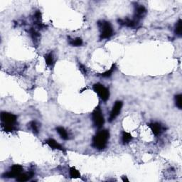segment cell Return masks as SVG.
Masks as SVG:
<instances>
[{"label":"cell","instance_id":"cell-1","mask_svg":"<svg viewBox=\"0 0 182 182\" xmlns=\"http://www.w3.org/2000/svg\"><path fill=\"white\" fill-rule=\"evenodd\" d=\"M110 133L107 130H101L92 138V147L97 149H103L107 145Z\"/></svg>","mask_w":182,"mask_h":182},{"label":"cell","instance_id":"cell-2","mask_svg":"<svg viewBox=\"0 0 182 182\" xmlns=\"http://www.w3.org/2000/svg\"><path fill=\"white\" fill-rule=\"evenodd\" d=\"M1 121L2 123V127L6 133L12 132L15 129L14 125L16 124L17 117L11 113L2 112L0 115Z\"/></svg>","mask_w":182,"mask_h":182},{"label":"cell","instance_id":"cell-3","mask_svg":"<svg viewBox=\"0 0 182 182\" xmlns=\"http://www.w3.org/2000/svg\"><path fill=\"white\" fill-rule=\"evenodd\" d=\"M97 24H98L100 30V39H107L112 37L113 34H114V32H113V29L110 22L102 21H99Z\"/></svg>","mask_w":182,"mask_h":182},{"label":"cell","instance_id":"cell-4","mask_svg":"<svg viewBox=\"0 0 182 182\" xmlns=\"http://www.w3.org/2000/svg\"><path fill=\"white\" fill-rule=\"evenodd\" d=\"M92 119L93 122V125L95 128H101L103 126L105 123V119L103 115H102V110L100 106H97V107L94 110L92 114Z\"/></svg>","mask_w":182,"mask_h":182},{"label":"cell","instance_id":"cell-5","mask_svg":"<svg viewBox=\"0 0 182 182\" xmlns=\"http://www.w3.org/2000/svg\"><path fill=\"white\" fill-rule=\"evenodd\" d=\"M93 90L99 95L101 100L103 101H107L109 99L110 92L109 90L100 83H95L93 85Z\"/></svg>","mask_w":182,"mask_h":182},{"label":"cell","instance_id":"cell-6","mask_svg":"<svg viewBox=\"0 0 182 182\" xmlns=\"http://www.w3.org/2000/svg\"><path fill=\"white\" fill-rule=\"evenodd\" d=\"M22 171H23V167L21 165L19 164H14L11 167V170L9 172L4 173L2 175L3 177L6 178H14L17 177L20 174H21Z\"/></svg>","mask_w":182,"mask_h":182},{"label":"cell","instance_id":"cell-7","mask_svg":"<svg viewBox=\"0 0 182 182\" xmlns=\"http://www.w3.org/2000/svg\"><path fill=\"white\" fill-rule=\"evenodd\" d=\"M123 103L122 101H117L115 103L114 105H113L112 111H111L110 112V122H112L113 120H115L117 117L119 115L120 112H121L122 107H123Z\"/></svg>","mask_w":182,"mask_h":182},{"label":"cell","instance_id":"cell-8","mask_svg":"<svg viewBox=\"0 0 182 182\" xmlns=\"http://www.w3.org/2000/svg\"><path fill=\"white\" fill-rule=\"evenodd\" d=\"M147 13V9L145 6H142V5H137L135 7V19H134L135 21H139V20L143 18Z\"/></svg>","mask_w":182,"mask_h":182},{"label":"cell","instance_id":"cell-9","mask_svg":"<svg viewBox=\"0 0 182 182\" xmlns=\"http://www.w3.org/2000/svg\"><path fill=\"white\" fill-rule=\"evenodd\" d=\"M46 145H48L51 148L55 149H58V150L61 151V152H66V149H64V147H62L60 144H58L56 140H54V139H49V140L45 141Z\"/></svg>","mask_w":182,"mask_h":182},{"label":"cell","instance_id":"cell-10","mask_svg":"<svg viewBox=\"0 0 182 182\" xmlns=\"http://www.w3.org/2000/svg\"><path fill=\"white\" fill-rule=\"evenodd\" d=\"M149 127L150 128L151 130L152 131V133L155 136H158L160 134L162 133L163 131V128L161 126V124L158 123H153L149 124Z\"/></svg>","mask_w":182,"mask_h":182},{"label":"cell","instance_id":"cell-11","mask_svg":"<svg viewBox=\"0 0 182 182\" xmlns=\"http://www.w3.org/2000/svg\"><path fill=\"white\" fill-rule=\"evenodd\" d=\"M120 24L126 26L128 27H135L138 24V21H135V19H125L118 20Z\"/></svg>","mask_w":182,"mask_h":182},{"label":"cell","instance_id":"cell-12","mask_svg":"<svg viewBox=\"0 0 182 182\" xmlns=\"http://www.w3.org/2000/svg\"><path fill=\"white\" fill-rule=\"evenodd\" d=\"M133 140V136L130 133H127V132H123L122 134V142H123V145H126V144L130 143L131 141Z\"/></svg>","mask_w":182,"mask_h":182},{"label":"cell","instance_id":"cell-13","mask_svg":"<svg viewBox=\"0 0 182 182\" xmlns=\"http://www.w3.org/2000/svg\"><path fill=\"white\" fill-rule=\"evenodd\" d=\"M33 176V173L30 172L29 174H20L18 176L16 177V181H27L29 180V178H32Z\"/></svg>","mask_w":182,"mask_h":182},{"label":"cell","instance_id":"cell-14","mask_svg":"<svg viewBox=\"0 0 182 182\" xmlns=\"http://www.w3.org/2000/svg\"><path fill=\"white\" fill-rule=\"evenodd\" d=\"M56 131L57 133L59 134L60 137L64 140H67L68 139V135L67 133V131L65 130V128H63V127H58L56 128Z\"/></svg>","mask_w":182,"mask_h":182},{"label":"cell","instance_id":"cell-15","mask_svg":"<svg viewBox=\"0 0 182 182\" xmlns=\"http://www.w3.org/2000/svg\"><path fill=\"white\" fill-rule=\"evenodd\" d=\"M174 32L178 37H181L182 35V21L179 19L176 22V25H175Z\"/></svg>","mask_w":182,"mask_h":182},{"label":"cell","instance_id":"cell-16","mask_svg":"<svg viewBox=\"0 0 182 182\" xmlns=\"http://www.w3.org/2000/svg\"><path fill=\"white\" fill-rule=\"evenodd\" d=\"M44 58H45L46 63L48 66H51L54 63V56L51 53H49V54H46L44 56Z\"/></svg>","mask_w":182,"mask_h":182},{"label":"cell","instance_id":"cell-17","mask_svg":"<svg viewBox=\"0 0 182 182\" xmlns=\"http://www.w3.org/2000/svg\"><path fill=\"white\" fill-rule=\"evenodd\" d=\"M69 174L70 176L72 178H80V172L75 169V167H71L69 171Z\"/></svg>","mask_w":182,"mask_h":182},{"label":"cell","instance_id":"cell-18","mask_svg":"<svg viewBox=\"0 0 182 182\" xmlns=\"http://www.w3.org/2000/svg\"><path fill=\"white\" fill-rule=\"evenodd\" d=\"M69 44L73 46H80L83 45V40L80 38H75L69 41Z\"/></svg>","mask_w":182,"mask_h":182},{"label":"cell","instance_id":"cell-19","mask_svg":"<svg viewBox=\"0 0 182 182\" xmlns=\"http://www.w3.org/2000/svg\"><path fill=\"white\" fill-rule=\"evenodd\" d=\"M29 33H30V35L31 37H32V39L34 40V42H38L39 41V34L38 33V32H37V31L35 30L34 28H32L29 30Z\"/></svg>","mask_w":182,"mask_h":182},{"label":"cell","instance_id":"cell-20","mask_svg":"<svg viewBox=\"0 0 182 182\" xmlns=\"http://www.w3.org/2000/svg\"><path fill=\"white\" fill-rule=\"evenodd\" d=\"M175 104L178 109H181L182 107V95L181 94L175 96Z\"/></svg>","mask_w":182,"mask_h":182},{"label":"cell","instance_id":"cell-21","mask_svg":"<svg viewBox=\"0 0 182 182\" xmlns=\"http://www.w3.org/2000/svg\"><path fill=\"white\" fill-rule=\"evenodd\" d=\"M115 70V65L114 64V65H112V68H111L109 70H107V71L102 73V74H101V76L103 77V78H109V77H110L111 75H112V73L114 72Z\"/></svg>","mask_w":182,"mask_h":182},{"label":"cell","instance_id":"cell-22","mask_svg":"<svg viewBox=\"0 0 182 182\" xmlns=\"http://www.w3.org/2000/svg\"><path fill=\"white\" fill-rule=\"evenodd\" d=\"M30 127L31 128H32V131L34 132V133H39V128H38V125L36 122H32V123H30Z\"/></svg>","mask_w":182,"mask_h":182},{"label":"cell","instance_id":"cell-23","mask_svg":"<svg viewBox=\"0 0 182 182\" xmlns=\"http://www.w3.org/2000/svg\"><path fill=\"white\" fill-rule=\"evenodd\" d=\"M80 70H81V72L83 73L84 75H86V74H87V70H86V68H85V67L83 65L80 64Z\"/></svg>","mask_w":182,"mask_h":182},{"label":"cell","instance_id":"cell-24","mask_svg":"<svg viewBox=\"0 0 182 182\" xmlns=\"http://www.w3.org/2000/svg\"><path fill=\"white\" fill-rule=\"evenodd\" d=\"M123 181H129V180L126 177H125H125H123Z\"/></svg>","mask_w":182,"mask_h":182}]
</instances>
